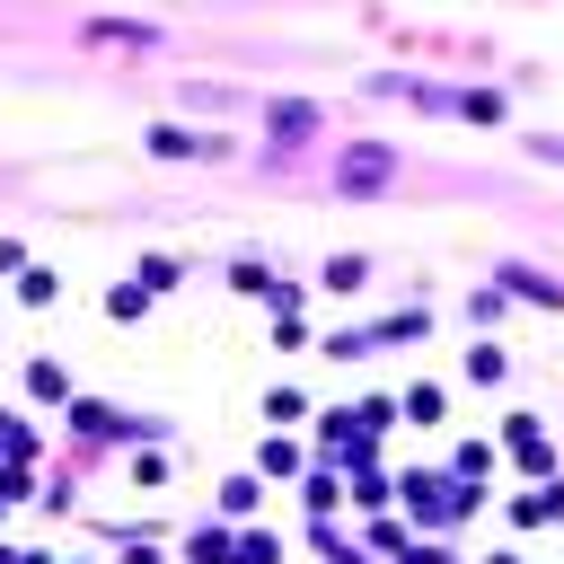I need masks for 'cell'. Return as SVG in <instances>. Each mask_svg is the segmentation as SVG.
<instances>
[{"label": "cell", "instance_id": "6da1fadb", "mask_svg": "<svg viewBox=\"0 0 564 564\" xmlns=\"http://www.w3.org/2000/svg\"><path fill=\"white\" fill-rule=\"evenodd\" d=\"M151 151H159V159H203V151H221V141H203V132H177V124H159V132H151Z\"/></svg>", "mask_w": 564, "mask_h": 564}, {"label": "cell", "instance_id": "7a4b0ae2", "mask_svg": "<svg viewBox=\"0 0 564 564\" xmlns=\"http://www.w3.org/2000/svg\"><path fill=\"white\" fill-rule=\"evenodd\" d=\"M406 414L423 423V433H433V423L450 414V388H433V380H414V388H406Z\"/></svg>", "mask_w": 564, "mask_h": 564}, {"label": "cell", "instance_id": "3957f363", "mask_svg": "<svg viewBox=\"0 0 564 564\" xmlns=\"http://www.w3.org/2000/svg\"><path fill=\"white\" fill-rule=\"evenodd\" d=\"M18 300H27V309H53V300H62V273H53V265H27V273H18Z\"/></svg>", "mask_w": 564, "mask_h": 564}, {"label": "cell", "instance_id": "277c9868", "mask_svg": "<svg viewBox=\"0 0 564 564\" xmlns=\"http://www.w3.org/2000/svg\"><path fill=\"white\" fill-rule=\"evenodd\" d=\"M512 521L529 529V521H564V485H538V493H521L512 503Z\"/></svg>", "mask_w": 564, "mask_h": 564}, {"label": "cell", "instance_id": "5b68a950", "mask_svg": "<svg viewBox=\"0 0 564 564\" xmlns=\"http://www.w3.org/2000/svg\"><path fill=\"white\" fill-rule=\"evenodd\" d=\"M503 371H512V352H503V344H476V352H467V380H476V388H493Z\"/></svg>", "mask_w": 564, "mask_h": 564}, {"label": "cell", "instance_id": "8992f818", "mask_svg": "<svg viewBox=\"0 0 564 564\" xmlns=\"http://www.w3.org/2000/svg\"><path fill=\"white\" fill-rule=\"evenodd\" d=\"M132 282H141V300H159V292H177V265H168V256H151Z\"/></svg>", "mask_w": 564, "mask_h": 564}, {"label": "cell", "instance_id": "52a82bcc", "mask_svg": "<svg viewBox=\"0 0 564 564\" xmlns=\"http://www.w3.org/2000/svg\"><path fill=\"white\" fill-rule=\"evenodd\" d=\"M256 467H265V476H292V467H300V450H292V441H282V433H273V441L256 450Z\"/></svg>", "mask_w": 564, "mask_h": 564}, {"label": "cell", "instance_id": "ba28073f", "mask_svg": "<svg viewBox=\"0 0 564 564\" xmlns=\"http://www.w3.org/2000/svg\"><path fill=\"white\" fill-rule=\"evenodd\" d=\"M141 309H151V300H141V282H115V292H106V318H141Z\"/></svg>", "mask_w": 564, "mask_h": 564}, {"label": "cell", "instance_id": "9c48e42d", "mask_svg": "<svg viewBox=\"0 0 564 564\" xmlns=\"http://www.w3.org/2000/svg\"><path fill=\"white\" fill-rule=\"evenodd\" d=\"M265 414H273V423H300V414H309V397H300V388H273V397H265Z\"/></svg>", "mask_w": 564, "mask_h": 564}, {"label": "cell", "instance_id": "30bf717a", "mask_svg": "<svg viewBox=\"0 0 564 564\" xmlns=\"http://www.w3.org/2000/svg\"><path fill=\"white\" fill-rule=\"evenodd\" d=\"M326 292H362V256H335L326 265Z\"/></svg>", "mask_w": 564, "mask_h": 564}, {"label": "cell", "instance_id": "8fae6325", "mask_svg": "<svg viewBox=\"0 0 564 564\" xmlns=\"http://www.w3.org/2000/svg\"><path fill=\"white\" fill-rule=\"evenodd\" d=\"M27 388H36V397H70V380H62V362H36V371H27Z\"/></svg>", "mask_w": 564, "mask_h": 564}, {"label": "cell", "instance_id": "7c38bea8", "mask_svg": "<svg viewBox=\"0 0 564 564\" xmlns=\"http://www.w3.org/2000/svg\"><path fill=\"white\" fill-rule=\"evenodd\" d=\"M273 555H282V547H273V538H265V529H256V538H239V547H230V564H273Z\"/></svg>", "mask_w": 564, "mask_h": 564}, {"label": "cell", "instance_id": "4fadbf2b", "mask_svg": "<svg viewBox=\"0 0 564 564\" xmlns=\"http://www.w3.org/2000/svg\"><path fill=\"white\" fill-rule=\"evenodd\" d=\"M185 555H194V564H230V538H221V529H203V538H194Z\"/></svg>", "mask_w": 564, "mask_h": 564}, {"label": "cell", "instance_id": "5bb4252c", "mask_svg": "<svg viewBox=\"0 0 564 564\" xmlns=\"http://www.w3.org/2000/svg\"><path fill=\"white\" fill-rule=\"evenodd\" d=\"M27 493V467H0V521H10V503Z\"/></svg>", "mask_w": 564, "mask_h": 564}, {"label": "cell", "instance_id": "9a60e30c", "mask_svg": "<svg viewBox=\"0 0 564 564\" xmlns=\"http://www.w3.org/2000/svg\"><path fill=\"white\" fill-rule=\"evenodd\" d=\"M0 273H27V247L18 239H0Z\"/></svg>", "mask_w": 564, "mask_h": 564}, {"label": "cell", "instance_id": "2e32d148", "mask_svg": "<svg viewBox=\"0 0 564 564\" xmlns=\"http://www.w3.org/2000/svg\"><path fill=\"white\" fill-rule=\"evenodd\" d=\"M0 564H18V555H10V547H0Z\"/></svg>", "mask_w": 564, "mask_h": 564}]
</instances>
